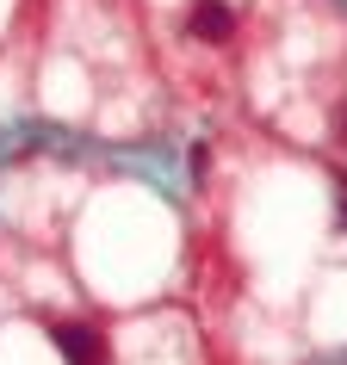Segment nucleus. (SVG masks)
<instances>
[{
  "label": "nucleus",
  "mask_w": 347,
  "mask_h": 365,
  "mask_svg": "<svg viewBox=\"0 0 347 365\" xmlns=\"http://www.w3.org/2000/svg\"><path fill=\"white\" fill-rule=\"evenodd\" d=\"M186 31H193L198 43H230V31H236L230 0H193V13H186Z\"/></svg>",
  "instance_id": "f03ea898"
},
{
  "label": "nucleus",
  "mask_w": 347,
  "mask_h": 365,
  "mask_svg": "<svg viewBox=\"0 0 347 365\" xmlns=\"http://www.w3.org/2000/svg\"><path fill=\"white\" fill-rule=\"evenodd\" d=\"M56 346L69 365H106V334L87 322H56Z\"/></svg>",
  "instance_id": "f257e3e1"
},
{
  "label": "nucleus",
  "mask_w": 347,
  "mask_h": 365,
  "mask_svg": "<svg viewBox=\"0 0 347 365\" xmlns=\"http://www.w3.org/2000/svg\"><path fill=\"white\" fill-rule=\"evenodd\" d=\"M341 211H347V198H341Z\"/></svg>",
  "instance_id": "7ed1b4c3"
}]
</instances>
